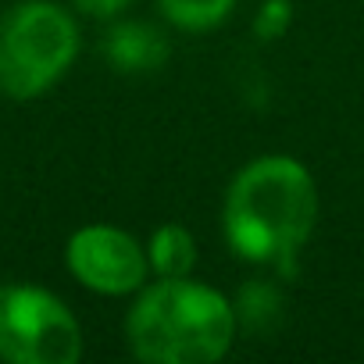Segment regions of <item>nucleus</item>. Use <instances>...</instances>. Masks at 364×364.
Returning a JSON list of instances; mask_svg holds the SVG:
<instances>
[{
	"label": "nucleus",
	"instance_id": "1",
	"mask_svg": "<svg viewBox=\"0 0 364 364\" xmlns=\"http://www.w3.org/2000/svg\"><path fill=\"white\" fill-rule=\"evenodd\" d=\"M318 218V190L311 171L286 154L250 161L225 193L222 225L229 247L279 272H296V254Z\"/></svg>",
	"mask_w": 364,
	"mask_h": 364
},
{
	"label": "nucleus",
	"instance_id": "2",
	"mask_svg": "<svg viewBox=\"0 0 364 364\" xmlns=\"http://www.w3.org/2000/svg\"><path fill=\"white\" fill-rule=\"evenodd\" d=\"M232 304L200 282L161 279L129 307V350L150 364H211L236 339Z\"/></svg>",
	"mask_w": 364,
	"mask_h": 364
},
{
	"label": "nucleus",
	"instance_id": "3",
	"mask_svg": "<svg viewBox=\"0 0 364 364\" xmlns=\"http://www.w3.org/2000/svg\"><path fill=\"white\" fill-rule=\"evenodd\" d=\"M79 54L72 15L50 0H26L0 18V93L15 100L50 90Z\"/></svg>",
	"mask_w": 364,
	"mask_h": 364
},
{
	"label": "nucleus",
	"instance_id": "4",
	"mask_svg": "<svg viewBox=\"0 0 364 364\" xmlns=\"http://www.w3.org/2000/svg\"><path fill=\"white\" fill-rule=\"evenodd\" d=\"M82 332L72 311L47 289H0V357L15 364H72Z\"/></svg>",
	"mask_w": 364,
	"mask_h": 364
},
{
	"label": "nucleus",
	"instance_id": "5",
	"mask_svg": "<svg viewBox=\"0 0 364 364\" xmlns=\"http://www.w3.org/2000/svg\"><path fill=\"white\" fill-rule=\"evenodd\" d=\"M68 268L72 275L93 289V293H107V296H125L136 293L146 282L150 261L146 250L122 229L114 225H86L68 240Z\"/></svg>",
	"mask_w": 364,
	"mask_h": 364
},
{
	"label": "nucleus",
	"instance_id": "6",
	"mask_svg": "<svg viewBox=\"0 0 364 364\" xmlns=\"http://www.w3.org/2000/svg\"><path fill=\"white\" fill-rule=\"evenodd\" d=\"M104 61L122 75H146L168 61V36L154 22L125 18L114 22L100 40Z\"/></svg>",
	"mask_w": 364,
	"mask_h": 364
},
{
	"label": "nucleus",
	"instance_id": "7",
	"mask_svg": "<svg viewBox=\"0 0 364 364\" xmlns=\"http://www.w3.org/2000/svg\"><path fill=\"white\" fill-rule=\"evenodd\" d=\"M282 307H286V300H282L279 286H275V282H264V279L247 282V286L240 289L236 304H232L236 325L247 328V332H254V336L275 332V328L282 325Z\"/></svg>",
	"mask_w": 364,
	"mask_h": 364
},
{
	"label": "nucleus",
	"instance_id": "8",
	"mask_svg": "<svg viewBox=\"0 0 364 364\" xmlns=\"http://www.w3.org/2000/svg\"><path fill=\"white\" fill-rule=\"evenodd\" d=\"M146 261H150V272H157L161 279H190L197 264V243L182 225H161L150 236Z\"/></svg>",
	"mask_w": 364,
	"mask_h": 364
},
{
	"label": "nucleus",
	"instance_id": "9",
	"mask_svg": "<svg viewBox=\"0 0 364 364\" xmlns=\"http://www.w3.org/2000/svg\"><path fill=\"white\" fill-rule=\"evenodd\" d=\"M157 8L175 29L208 33L232 15L236 0H157Z\"/></svg>",
	"mask_w": 364,
	"mask_h": 364
},
{
	"label": "nucleus",
	"instance_id": "10",
	"mask_svg": "<svg viewBox=\"0 0 364 364\" xmlns=\"http://www.w3.org/2000/svg\"><path fill=\"white\" fill-rule=\"evenodd\" d=\"M289 22H293V4L289 0H264V4L257 8V15H254V36L272 43V40L286 36Z\"/></svg>",
	"mask_w": 364,
	"mask_h": 364
},
{
	"label": "nucleus",
	"instance_id": "11",
	"mask_svg": "<svg viewBox=\"0 0 364 364\" xmlns=\"http://www.w3.org/2000/svg\"><path fill=\"white\" fill-rule=\"evenodd\" d=\"M72 4L90 18H114L118 11H125L132 4V0H72Z\"/></svg>",
	"mask_w": 364,
	"mask_h": 364
},
{
	"label": "nucleus",
	"instance_id": "12",
	"mask_svg": "<svg viewBox=\"0 0 364 364\" xmlns=\"http://www.w3.org/2000/svg\"><path fill=\"white\" fill-rule=\"evenodd\" d=\"M0 289H4V286H0Z\"/></svg>",
	"mask_w": 364,
	"mask_h": 364
}]
</instances>
